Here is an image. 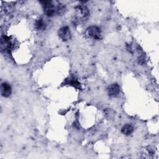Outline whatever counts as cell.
<instances>
[{"label": "cell", "mask_w": 159, "mask_h": 159, "mask_svg": "<svg viewBox=\"0 0 159 159\" xmlns=\"http://www.w3.org/2000/svg\"><path fill=\"white\" fill-rule=\"evenodd\" d=\"M40 2L42 4L44 12L47 16L52 17L55 15L56 13V8L51 1H40Z\"/></svg>", "instance_id": "6da1fadb"}, {"label": "cell", "mask_w": 159, "mask_h": 159, "mask_svg": "<svg viewBox=\"0 0 159 159\" xmlns=\"http://www.w3.org/2000/svg\"><path fill=\"white\" fill-rule=\"evenodd\" d=\"M14 47V44L9 37L2 36L1 39V49L2 51L10 52Z\"/></svg>", "instance_id": "7a4b0ae2"}, {"label": "cell", "mask_w": 159, "mask_h": 159, "mask_svg": "<svg viewBox=\"0 0 159 159\" xmlns=\"http://www.w3.org/2000/svg\"><path fill=\"white\" fill-rule=\"evenodd\" d=\"M58 36L60 39H61L63 41L68 40L71 39V32L70 29L67 26L61 27L58 32Z\"/></svg>", "instance_id": "3957f363"}, {"label": "cell", "mask_w": 159, "mask_h": 159, "mask_svg": "<svg viewBox=\"0 0 159 159\" xmlns=\"http://www.w3.org/2000/svg\"><path fill=\"white\" fill-rule=\"evenodd\" d=\"M88 35L94 39H99L101 37V30L97 26H91L87 29Z\"/></svg>", "instance_id": "277c9868"}, {"label": "cell", "mask_w": 159, "mask_h": 159, "mask_svg": "<svg viewBox=\"0 0 159 159\" xmlns=\"http://www.w3.org/2000/svg\"><path fill=\"white\" fill-rule=\"evenodd\" d=\"M107 91L109 96L114 97L120 93V86L117 83H113L107 87Z\"/></svg>", "instance_id": "5b68a950"}, {"label": "cell", "mask_w": 159, "mask_h": 159, "mask_svg": "<svg viewBox=\"0 0 159 159\" xmlns=\"http://www.w3.org/2000/svg\"><path fill=\"white\" fill-rule=\"evenodd\" d=\"M1 94L4 97H9L11 94V86L7 83H3L1 86Z\"/></svg>", "instance_id": "8992f818"}, {"label": "cell", "mask_w": 159, "mask_h": 159, "mask_svg": "<svg viewBox=\"0 0 159 159\" xmlns=\"http://www.w3.org/2000/svg\"><path fill=\"white\" fill-rule=\"evenodd\" d=\"M76 9L78 11H79L81 16L80 18L82 19H86V17H88V16L89 14V11L88 10V9L84 6H79L76 7Z\"/></svg>", "instance_id": "52a82bcc"}, {"label": "cell", "mask_w": 159, "mask_h": 159, "mask_svg": "<svg viewBox=\"0 0 159 159\" xmlns=\"http://www.w3.org/2000/svg\"><path fill=\"white\" fill-rule=\"evenodd\" d=\"M65 83L71 85V86H73L75 88H80V83L78 81V80L73 76H70L68 79H66Z\"/></svg>", "instance_id": "ba28073f"}, {"label": "cell", "mask_w": 159, "mask_h": 159, "mask_svg": "<svg viewBox=\"0 0 159 159\" xmlns=\"http://www.w3.org/2000/svg\"><path fill=\"white\" fill-rule=\"evenodd\" d=\"M134 131V127L131 124H127L124 125L122 128L121 129V132L123 134L128 135L131 134Z\"/></svg>", "instance_id": "9c48e42d"}, {"label": "cell", "mask_w": 159, "mask_h": 159, "mask_svg": "<svg viewBox=\"0 0 159 159\" xmlns=\"http://www.w3.org/2000/svg\"><path fill=\"white\" fill-rule=\"evenodd\" d=\"M43 27H44V22L43 19H37L35 23V28L37 30H40V29H42Z\"/></svg>", "instance_id": "30bf717a"}, {"label": "cell", "mask_w": 159, "mask_h": 159, "mask_svg": "<svg viewBox=\"0 0 159 159\" xmlns=\"http://www.w3.org/2000/svg\"><path fill=\"white\" fill-rule=\"evenodd\" d=\"M66 10V7L63 4H58L56 7V13L58 15H62L65 13Z\"/></svg>", "instance_id": "8fae6325"}]
</instances>
